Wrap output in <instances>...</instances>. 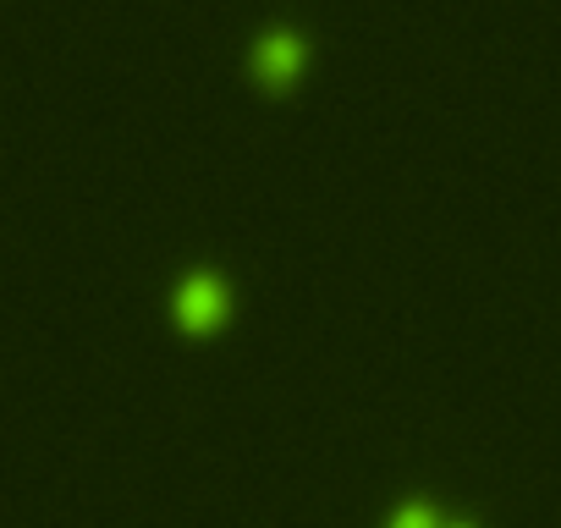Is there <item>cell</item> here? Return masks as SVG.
<instances>
[{
	"label": "cell",
	"mask_w": 561,
	"mask_h": 528,
	"mask_svg": "<svg viewBox=\"0 0 561 528\" xmlns=\"http://www.w3.org/2000/svg\"><path fill=\"white\" fill-rule=\"evenodd\" d=\"M440 528H473V523H440Z\"/></svg>",
	"instance_id": "277c9868"
},
{
	"label": "cell",
	"mask_w": 561,
	"mask_h": 528,
	"mask_svg": "<svg viewBox=\"0 0 561 528\" xmlns=\"http://www.w3.org/2000/svg\"><path fill=\"white\" fill-rule=\"evenodd\" d=\"M176 320H182L187 331H209V325H220V320H226V282L209 276V271L187 276V282L176 287Z\"/></svg>",
	"instance_id": "6da1fadb"
},
{
	"label": "cell",
	"mask_w": 561,
	"mask_h": 528,
	"mask_svg": "<svg viewBox=\"0 0 561 528\" xmlns=\"http://www.w3.org/2000/svg\"><path fill=\"white\" fill-rule=\"evenodd\" d=\"M440 523H446V517H440L430 501H408V506H402L386 528H440Z\"/></svg>",
	"instance_id": "3957f363"
},
{
	"label": "cell",
	"mask_w": 561,
	"mask_h": 528,
	"mask_svg": "<svg viewBox=\"0 0 561 528\" xmlns=\"http://www.w3.org/2000/svg\"><path fill=\"white\" fill-rule=\"evenodd\" d=\"M253 67H259L264 83H287V78H298V67H304V39H298L293 28L264 34V39L253 45Z\"/></svg>",
	"instance_id": "7a4b0ae2"
}]
</instances>
